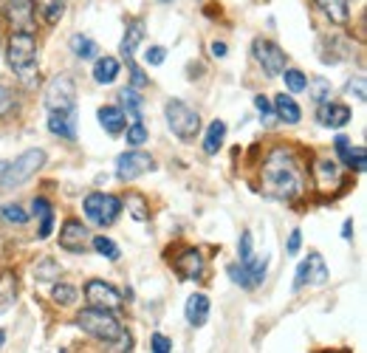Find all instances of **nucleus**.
<instances>
[{
    "label": "nucleus",
    "instance_id": "f257e3e1",
    "mask_svg": "<svg viewBox=\"0 0 367 353\" xmlns=\"http://www.w3.org/2000/svg\"><path fill=\"white\" fill-rule=\"evenodd\" d=\"M263 193L277 201H297L305 193V167L291 147H274L263 161Z\"/></svg>",
    "mask_w": 367,
    "mask_h": 353
},
{
    "label": "nucleus",
    "instance_id": "f03ea898",
    "mask_svg": "<svg viewBox=\"0 0 367 353\" xmlns=\"http://www.w3.org/2000/svg\"><path fill=\"white\" fill-rule=\"evenodd\" d=\"M6 60H9V65H12V71L18 74L20 82H26V85L40 82V74H37V37L29 29H15L12 32L9 46H6Z\"/></svg>",
    "mask_w": 367,
    "mask_h": 353
},
{
    "label": "nucleus",
    "instance_id": "7ed1b4c3",
    "mask_svg": "<svg viewBox=\"0 0 367 353\" xmlns=\"http://www.w3.org/2000/svg\"><path fill=\"white\" fill-rule=\"evenodd\" d=\"M77 325H79L88 336H94V339H99V342H108V345H113V342H119V339L127 336V333H124V325L113 316V311L94 308V305H88V308L79 311Z\"/></svg>",
    "mask_w": 367,
    "mask_h": 353
},
{
    "label": "nucleus",
    "instance_id": "20e7f679",
    "mask_svg": "<svg viewBox=\"0 0 367 353\" xmlns=\"http://www.w3.org/2000/svg\"><path fill=\"white\" fill-rule=\"evenodd\" d=\"M43 164H46V150H40V147L26 150V153L18 155L12 164H6L4 175H0V190H15V187L26 184Z\"/></svg>",
    "mask_w": 367,
    "mask_h": 353
},
{
    "label": "nucleus",
    "instance_id": "39448f33",
    "mask_svg": "<svg viewBox=\"0 0 367 353\" xmlns=\"http://www.w3.org/2000/svg\"><path fill=\"white\" fill-rule=\"evenodd\" d=\"M164 116H167L169 130H172L178 139H184V141H190V139H195V136L201 133V116H198V110L190 108L187 102L169 99V102L164 105Z\"/></svg>",
    "mask_w": 367,
    "mask_h": 353
},
{
    "label": "nucleus",
    "instance_id": "423d86ee",
    "mask_svg": "<svg viewBox=\"0 0 367 353\" xmlns=\"http://www.w3.org/2000/svg\"><path fill=\"white\" fill-rule=\"evenodd\" d=\"M46 110L49 113H63V116H77V85L71 77L60 74L49 82L46 88Z\"/></svg>",
    "mask_w": 367,
    "mask_h": 353
},
{
    "label": "nucleus",
    "instance_id": "0eeeda50",
    "mask_svg": "<svg viewBox=\"0 0 367 353\" xmlns=\"http://www.w3.org/2000/svg\"><path fill=\"white\" fill-rule=\"evenodd\" d=\"M82 210H85V218L94 224V226H113L116 224V218H119V212H122V201L116 198V195H110V193H91L88 198H85V204H82Z\"/></svg>",
    "mask_w": 367,
    "mask_h": 353
},
{
    "label": "nucleus",
    "instance_id": "6e6552de",
    "mask_svg": "<svg viewBox=\"0 0 367 353\" xmlns=\"http://www.w3.org/2000/svg\"><path fill=\"white\" fill-rule=\"evenodd\" d=\"M153 167H155L153 155H150V153H141L139 147H133V150H127V153H122V155L116 158V179L127 184V181H136L139 175L150 172Z\"/></svg>",
    "mask_w": 367,
    "mask_h": 353
},
{
    "label": "nucleus",
    "instance_id": "1a4fd4ad",
    "mask_svg": "<svg viewBox=\"0 0 367 353\" xmlns=\"http://www.w3.org/2000/svg\"><path fill=\"white\" fill-rule=\"evenodd\" d=\"M252 54H255V60L260 63V68H263L269 77H280V74H283V68H285V63H288L285 51H283L277 43L263 40V37H257V40H255Z\"/></svg>",
    "mask_w": 367,
    "mask_h": 353
},
{
    "label": "nucleus",
    "instance_id": "9d476101",
    "mask_svg": "<svg viewBox=\"0 0 367 353\" xmlns=\"http://www.w3.org/2000/svg\"><path fill=\"white\" fill-rule=\"evenodd\" d=\"M85 300H88V305H94V308H105V311H119L122 308V294H119V288H113L110 283H105V280H88V285H85Z\"/></svg>",
    "mask_w": 367,
    "mask_h": 353
},
{
    "label": "nucleus",
    "instance_id": "9b49d317",
    "mask_svg": "<svg viewBox=\"0 0 367 353\" xmlns=\"http://www.w3.org/2000/svg\"><path fill=\"white\" fill-rule=\"evenodd\" d=\"M172 269L178 271V277L181 280H201L204 277V271H207V260H204V255L198 252V249H184L175 260H172Z\"/></svg>",
    "mask_w": 367,
    "mask_h": 353
},
{
    "label": "nucleus",
    "instance_id": "f8f14e48",
    "mask_svg": "<svg viewBox=\"0 0 367 353\" xmlns=\"http://www.w3.org/2000/svg\"><path fill=\"white\" fill-rule=\"evenodd\" d=\"M60 246L65 252L82 255L88 249V226H82V221H77V218H68L60 229Z\"/></svg>",
    "mask_w": 367,
    "mask_h": 353
},
{
    "label": "nucleus",
    "instance_id": "ddd939ff",
    "mask_svg": "<svg viewBox=\"0 0 367 353\" xmlns=\"http://www.w3.org/2000/svg\"><path fill=\"white\" fill-rule=\"evenodd\" d=\"M314 179H316V187H319L322 193H333V190L342 184V169H339L336 161L322 158V161H316V167H314Z\"/></svg>",
    "mask_w": 367,
    "mask_h": 353
},
{
    "label": "nucleus",
    "instance_id": "4468645a",
    "mask_svg": "<svg viewBox=\"0 0 367 353\" xmlns=\"http://www.w3.org/2000/svg\"><path fill=\"white\" fill-rule=\"evenodd\" d=\"M316 119L325 127H345L350 122V108L342 105V102H330L328 99V102L316 105Z\"/></svg>",
    "mask_w": 367,
    "mask_h": 353
},
{
    "label": "nucleus",
    "instance_id": "2eb2a0df",
    "mask_svg": "<svg viewBox=\"0 0 367 353\" xmlns=\"http://www.w3.org/2000/svg\"><path fill=\"white\" fill-rule=\"evenodd\" d=\"M96 116H99L102 130L110 133V136H119V133H124V127H127V116H124V110L116 108V105H102Z\"/></svg>",
    "mask_w": 367,
    "mask_h": 353
},
{
    "label": "nucleus",
    "instance_id": "dca6fc26",
    "mask_svg": "<svg viewBox=\"0 0 367 353\" xmlns=\"http://www.w3.org/2000/svg\"><path fill=\"white\" fill-rule=\"evenodd\" d=\"M184 316L193 328H201L207 319H210V297L207 294H193L184 305Z\"/></svg>",
    "mask_w": 367,
    "mask_h": 353
},
{
    "label": "nucleus",
    "instance_id": "f3484780",
    "mask_svg": "<svg viewBox=\"0 0 367 353\" xmlns=\"http://www.w3.org/2000/svg\"><path fill=\"white\" fill-rule=\"evenodd\" d=\"M271 110H274V113H277V119H280V122H285V124H297V122L302 119V110H300L297 99H294V96H288V94L274 96Z\"/></svg>",
    "mask_w": 367,
    "mask_h": 353
},
{
    "label": "nucleus",
    "instance_id": "a211bd4d",
    "mask_svg": "<svg viewBox=\"0 0 367 353\" xmlns=\"http://www.w3.org/2000/svg\"><path fill=\"white\" fill-rule=\"evenodd\" d=\"M316 6L322 9V15H325L330 23L345 26V23L350 20V0H316Z\"/></svg>",
    "mask_w": 367,
    "mask_h": 353
},
{
    "label": "nucleus",
    "instance_id": "6ab92c4d",
    "mask_svg": "<svg viewBox=\"0 0 367 353\" xmlns=\"http://www.w3.org/2000/svg\"><path fill=\"white\" fill-rule=\"evenodd\" d=\"M116 77H119V60L110 57V54L96 57V63H94V79H96L99 85H113Z\"/></svg>",
    "mask_w": 367,
    "mask_h": 353
},
{
    "label": "nucleus",
    "instance_id": "aec40b11",
    "mask_svg": "<svg viewBox=\"0 0 367 353\" xmlns=\"http://www.w3.org/2000/svg\"><path fill=\"white\" fill-rule=\"evenodd\" d=\"M141 40H144V23H141V20H130V23H127V34H124L122 49H119V54L124 57V63H127V60H133L136 46H139Z\"/></svg>",
    "mask_w": 367,
    "mask_h": 353
},
{
    "label": "nucleus",
    "instance_id": "412c9836",
    "mask_svg": "<svg viewBox=\"0 0 367 353\" xmlns=\"http://www.w3.org/2000/svg\"><path fill=\"white\" fill-rule=\"evenodd\" d=\"M49 130L60 139L74 141L77 139V116H63V113H49Z\"/></svg>",
    "mask_w": 367,
    "mask_h": 353
},
{
    "label": "nucleus",
    "instance_id": "4be33fe9",
    "mask_svg": "<svg viewBox=\"0 0 367 353\" xmlns=\"http://www.w3.org/2000/svg\"><path fill=\"white\" fill-rule=\"evenodd\" d=\"M18 300V277L12 271H4L0 274V314L9 311Z\"/></svg>",
    "mask_w": 367,
    "mask_h": 353
},
{
    "label": "nucleus",
    "instance_id": "5701e85b",
    "mask_svg": "<svg viewBox=\"0 0 367 353\" xmlns=\"http://www.w3.org/2000/svg\"><path fill=\"white\" fill-rule=\"evenodd\" d=\"M6 12H9L15 29H29V23H32V4L29 0H6Z\"/></svg>",
    "mask_w": 367,
    "mask_h": 353
},
{
    "label": "nucleus",
    "instance_id": "b1692460",
    "mask_svg": "<svg viewBox=\"0 0 367 353\" xmlns=\"http://www.w3.org/2000/svg\"><path fill=\"white\" fill-rule=\"evenodd\" d=\"M119 99H122V110H127V116L133 119V122H141V108H144V99H141V94L136 91V88H122V94H119Z\"/></svg>",
    "mask_w": 367,
    "mask_h": 353
},
{
    "label": "nucleus",
    "instance_id": "393cba45",
    "mask_svg": "<svg viewBox=\"0 0 367 353\" xmlns=\"http://www.w3.org/2000/svg\"><path fill=\"white\" fill-rule=\"evenodd\" d=\"M224 139H226V122L215 119V122L210 124L207 136H204V153H207V155H215V153L224 147Z\"/></svg>",
    "mask_w": 367,
    "mask_h": 353
},
{
    "label": "nucleus",
    "instance_id": "a878e982",
    "mask_svg": "<svg viewBox=\"0 0 367 353\" xmlns=\"http://www.w3.org/2000/svg\"><path fill=\"white\" fill-rule=\"evenodd\" d=\"M34 6L49 26H57L60 18L65 15V0H34Z\"/></svg>",
    "mask_w": 367,
    "mask_h": 353
},
{
    "label": "nucleus",
    "instance_id": "bb28decb",
    "mask_svg": "<svg viewBox=\"0 0 367 353\" xmlns=\"http://www.w3.org/2000/svg\"><path fill=\"white\" fill-rule=\"evenodd\" d=\"M68 46H71V54L79 60H96V54H99V46L85 34H74L68 40Z\"/></svg>",
    "mask_w": 367,
    "mask_h": 353
},
{
    "label": "nucleus",
    "instance_id": "cd10ccee",
    "mask_svg": "<svg viewBox=\"0 0 367 353\" xmlns=\"http://www.w3.org/2000/svg\"><path fill=\"white\" fill-rule=\"evenodd\" d=\"M308 283L311 285H325L328 283V266L316 252L308 255Z\"/></svg>",
    "mask_w": 367,
    "mask_h": 353
},
{
    "label": "nucleus",
    "instance_id": "c85d7f7f",
    "mask_svg": "<svg viewBox=\"0 0 367 353\" xmlns=\"http://www.w3.org/2000/svg\"><path fill=\"white\" fill-rule=\"evenodd\" d=\"M308 94H311V99L316 102V105H322V102H328L330 99V94H333V88H330V82L325 79V77H314V79H308Z\"/></svg>",
    "mask_w": 367,
    "mask_h": 353
},
{
    "label": "nucleus",
    "instance_id": "c756f323",
    "mask_svg": "<svg viewBox=\"0 0 367 353\" xmlns=\"http://www.w3.org/2000/svg\"><path fill=\"white\" fill-rule=\"evenodd\" d=\"M124 204H127V212H130L136 221H150V204H147L144 195L130 193V195L124 198Z\"/></svg>",
    "mask_w": 367,
    "mask_h": 353
},
{
    "label": "nucleus",
    "instance_id": "7c9ffc66",
    "mask_svg": "<svg viewBox=\"0 0 367 353\" xmlns=\"http://www.w3.org/2000/svg\"><path fill=\"white\" fill-rule=\"evenodd\" d=\"M283 79H285V88L291 91V94H302L305 91V85H308V77L302 74V71H297V68H283V74H280Z\"/></svg>",
    "mask_w": 367,
    "mask_h": 353
},
{
    "label": "nucleus",
    "instance_id": "2f4dec72",
    "mask_svg": "<svg viewBox=\"0 0 367 353\" xmlns=\"http://www.w3.org/2000/svg\"><path fill=\"white\" fill-rule=\"evenodd\" d=\"M94 249H96L102 257H108V260H119V257H122L119 246H116L108 235H96V238H94Z\"/></svg>",
    "mask_w": 367,
    "mask_h": 353
},
{
    "label": "nucleus",
    "instance_id": "473e14b6",
    "mask_svg": "<svg viewBox=\"0 0 367 353\" xmlns=\"http://www.w3.org/2000/svg\"><path fill=\"white\" fill-rule=\"evenodd\" d=\"M124 139H127V144H130V147H141V144H147V139H150V130L144 127V122H133V124L127 127Z\"/></svg>",
    "mask_w": 367,
    "mask_h": 353
},
{
    "label": "nucleus",
    "instance_id": "72a5a7b5",
    "mask_svg": "<svg viewBox=\"0 0 367 353\" xmlns=\"http://www.w3.org/2000/svg\"><path fill=\"white\" fill-rule=\"evenodd\" d=\"M54 302L57 305H74L77 302V288L68 283H57L54 285Z\"/></svg>",
    "mask_w": 367,
    "mask_h": 353
},
{
    "label": "nucleus",
    "instance_id": "f704fd0d",
    "mask_svg": "<svg viewBox=\"0 0 367 353\" xmlns=\"http://www.w3.org/2000/svg\"><path fill=\"white\" fill-rule=\"evenodd\" d=\"M226 274H229L232 283H238L240 288H255L252 280H249V271L243 269V263H229V266H226Z\"/></svg>",
    "mask_w": 367,
    "mask_h": 353
},
{
    "label": "nucleus",
    "instance_id": "c9c22d12",
    "mask_svg": "<svg viewBox=\"0 0 367 353\" xmlns=\"http://www.w3.org/2000/svg\"><path fill=\"white\" fill-rule=\"evenodd\" d=\"M0 215H4L9 224H18V226H23L29 221V212H23V207H18V204H6Z\"/></svg>",
    "mask_w": 367,
    "mask_h": 353
},
{
    "label": "nucleus",
    "instance_id": "e433bc0d",
    "mask_svg": "<svg viewBox=\"0 0 367 353\" xmlns=\"http://www.w3.org/2000/svg\"><path fill=\"white\" fill-rule=\"evenodd\" d=\"M347 167L356 169V172H364L367 169V150L364 147H353L350 155H347Z\"/></svg>",
    "mask_w": 367,
    "mask_h": 353
},
{
    "label": "nucleus",
    "instance_id": "4c0bfd02",
    "mask_svg": "<svg viewBox=\"0 0 367 353\" xmlns=\"http://www.w3.org/2000/svg\"><path fill=\"white\" fill-rule=\"evenodd\" d=\"M60 277V266L54 260H43V266H37V280L40 283H51Z\"/></svg>",
    "mask_w": 367,
    "mask_h": 353
},
{
    "label": "nucleus",
    "instance_id": "58836bf2",
    "mask_svg": "<svg viewBox=\"0 0 367 353\" xmlns=\"http://www.w3.org/2000/svg\"><path fill=\"white\" fill-rule=\"evenodd\" d=\"M127 68H130V88H136V91H141V88H147V77H144V71L136 65V60H127Z\"/></svg>",
    "mask_w": 367,
    "mask_h": 353
},
{
    "label": "nucleus",
    "instance_id": "ea45409f",
    "mask_svg": "<svg viewBox=\"0 0 367 353\" xmlns=\"http://www.w3.org/2000/svg\"><path fill=\"white\" fill-rule=\"evenodd\" d=\"M167 60V49L164 46H150L147 51H144V63L147 65H161Z\"/></svg>",
    "mask_w": 367,
    "mask_h": 353
},
{
    "label": "nucleus",
    "instance_id": "a19ab883",
    "mask_svg": "<svg viewBox=\"0 0 367 353\" xmlns=\"http://www.w3.org/2000/svg\"><path fill=\"white\" fill-rule=\"evenodd\" d=\"M238 255H240V263H249V260L255 257V252H252V235H249V232L240 235V240H238Z\"/></svg>",
    "mask_w": 367,
    "mask_h": 353
},
{
    "label": "nucleus",
    "instance_id": "79ce46f5",
    "mask_svg": "<svg viewBox=\"0 0 367 353\" xmlns=\"http://www.w3.org/2000/svg\"><path fill=\"white\" fill-rule=\"evenodd\" d=\"M12 108H15V96H12V91H9L6 85H0V119L9 116Z\"/></svg>",
    "mask_w": 367,
    "mask_h": 353
},
{
    "label": "nucleus",
    "instance_id": "37998d69",
    "mask_svg": "<svg viewBox=\"0 0 367 353\" xmlns=\"http://www.w3.org/2000/svg\"><path fill=\"white\" fill-rule=\"evenodd\" d=\"M51 229H54V210H49L46 215H40V240H46L49 235H51Z\"/></svg>",
    "mask_w": 367,
    "mask_h": 353
},
{
    "label": "nucleus",
    "instance_id": "c03bdc74",
    "mask_svg": "<svg viewBox=\"0 0 367 353\" xmlns=\"http://www.w3.org/2000/svg\"><path fill=\"white\" fill-rule=\"evenodd\" d=\"M347 91H350V94H356V99H359V102H364V99H367V91H364V77H353V79L347 82Z\"/></svg>",
    "mask_w": 367,
    "mask_h": 353
},
{
    "label": "nucleus",
    "instance_id": "a18cd8bd",
    "mask_svg": "<svg viewBox=\"0 0 367 353\" xmlns=\"http://www.w3.org/2000/svg\"><path fill=\"white\" fill-rule=\"evenodd\" d=\"M150 345H153V350H155V353H169V350H172V342H169L164 333H153Z\"/></svg>",
    "mask_w": 367,
    "mask_h": 353
},
{
    "label": "nucleus",
    "instance_id": "49530a36",
    "mask_svg": "<svg viewBox=\"0 0 367 353\" xmlns=\"http://www.w3.org/2000/svg\"><path fill=\"white\" fill-rule=\"evenodd\" d=\"M305 283H308V260H302V263L297 266V274H294V291H300Z\"/></svg>",
    "mask_w": 367,
    "mask_h": 353
},
{
    "label": "nucleus",
    "instance_id": "de8ad7c7",
    "mask_svg": "<svg viewBox=\"0 0 367 353\" xmlns=\"http://www.w3.org/2000/svg\"><path fill=\"white\" fill-rule=\"evenodd\" d=\"M333 147H336V153H339V158H342V161L347 164V155H350V150H353V147H350V141H347L345 136H336V141H333Z\"/></svg>",
    "mask_w": 367,
    "mask_h": 353
},
{
    "label": "nucleus",
    "instance_id": "09e8293b",
    "mask_svg": "<svg viewBox=\"0 0 367 353\" xmlns=\"http://www.w3.org/2000/svg\"><path fill=\"white\" fill-rule=\"evenodd\" d=\"M300 246H302V232H300V229H294V232L288 235L285 252H288V255H297V252H300Z\"/></svg>",
    "mask_w": 367,
    "mask_h": 353
},
{
    "label": "nucleus",
    "instance_id": "8fccbe9b",
    "mask_svg": "<svg viewBox=\"0 0 367 353\" xmlns=\"http://www.w3.org/2000/svg\"><path fill=\"white\" fill-rule=\"evenodd\" d=\"M255 108L263 113V119H266V116H271V99H266L263 94H260V96H255Z\"/></svg>",
    "mask_w": 367,
    "mask_h": 353
},
{
    "label": "nucleus",
    "instance_id": "3c124183",
    "mask_svg": "<svg viewBox=\"0 0 367 353\" xmlns=\"http://www.w3.org/2000/svg\"><path fill=\"white\" fill-rule=\"evenodd\" d=\"M32 210H34V215L40 218V215H46V212H49V210H54V207H51V204H49L46 198H34V204H32Z\"/></svg>",
    "mask_w": 367,
    "mask_h": 353
},
{
    "label": "nucleus",
    "instance_id": "603ef678",
    "mask_svg": "<svg viewBox=\"0 0 367 353\" xmlns=\"http://www.w3.org/2000/svg\"><path fill=\"white\" fill-rule=\"evenodd\" d=\"M226 51H229V49H226V43H212V57H218V60H221V57H226Z\"/></svg>",
    "mask_w": 367,
    "mask_h": 353
},
{
    "label": "nucleus",
    "instance_id": "864d4df0",
    "mask_svg": "<svg viewBox=\"0 0 367 353\" xmlns=\"http://www.w3.org/2000/svg\"><path fill=\"white\" fill-rule=\"evenodd\" d=\"M350 232H353V221H345V226H342V238H345V240H350V238H353Z\"/></svg>",
    "mask_w": 367,
    "mask_h": 353
},
{
    "label": "nucleus",
    "instance_id": "5fc2aeb1",
    "mask_svg": "<svg viewBox=\"0 0 367 353\" xmlns=\"http://www.w3.org/2000/svg\"><path fill=\"white\" fill-rule=\"evenodd\" d=\"M4 342H6V333H4V330H0V347H4Z\"/></svg>",
    "mask_w": 367,
    "mask_h": 353
},
{
    "label": "nucleus",
    "instance_id": "6e6d98bb",
    "mask_svg": "<svg viewBox=\"0 0 367 353\" xmlns=\"http://www.w3.org/2000/svg\"><path fill=\"white\" fill-rule=\"evenodd\" d=\"M4 169H6V164H4V161H0V175H4Z\"/></svg>",
    "mask_w": 367,
    "mask_h": 353
},
{
    "label": "nucleus",
    "instance_id": "4d7b16f0",
    "mask_svg": "<svg viewBox=\"0 0 367 353\" xmlns=\"http://www.w3.org/2000/svg\"><path fill=\"white\" fill-rule=\"evenodd\" d=\"M158 4H172V0H158Z\"/></svg>",
    "mask_w": 367,
    "mask_h": 353
}]
</instances>
